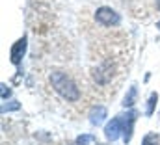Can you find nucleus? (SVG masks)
Returning <instances> with one entry per match:
<instances>
[{"label": "nucleus", "mask_w": 160, "mask_h": 145, "mask_svg": "<svg viewBox=\"0 0 160 145\" xmlns=\"http://www.w3.org/2000/svg\"><path fill=\"white\" fill-rule=\"evenodd\" d=\"M0 88H2V101H6L8 97H11V89H9V88H8L6 84H2Z\"/></svg>", "instance_id": "obj_12"}, {"label": "nucleus", "mask_w": 160, "mask_h": 145, "mask_svg": "<svg viewBox=\"0 0 160 145\" xmlns=\"http://www.w3.org/2000/svg\"><path fill=\"white\" fill-rule=\"evenodd\" d=\"M138 119V112L136 110H128L127 115H123V121H125V132H123V142L125 143H130L132 140V134H134V123Z\"/></svg>", "instance_id": "obj_5"}, {"label": "nucleus", "mask_w": 160, "mask_h": 145, "mask_svg": "<svg viewBox=\"0 0 160 145\" xmlns=\"http://www.w3.org/2000/svg\"><path fill=\"white\" fill-rule=\"evenodd\" d=\"M89 142H95V138L91 134H82V136L77 138V145H88Z\"/></svg>", "instance_id": "obj_11"}, {"label": "nucleus", "mask_w": 160, "mask_h": 145, "mask_svg": "<svg viewBox=\"0 0 160 145\" xmlns=\"http://www.w3.org/2000/svg\"><path fill=\"white\" fill-rule=\"evenodd\" d=\"M21 108V104L17 102V101H9V104H2V113H6V112H15V110Z\"/></svg>", "instance_id": "obj_10"}, {"label": "nucleus", "mask_w": 160, "mask_h": 145, "mask_svg": "<svg viewBox=\"0 0 160 145\" xmlns=\"http://www.w3.org/2000/svg\"><path fill=\"white\" fill-rule=\"evenodd\" d=\"M136 99H138V86L136 84H132L130 88H128V91L125 93V97H123V106L125 108H132L134 104H136Z\"/></svg>", "instance_id": "obj_7"}, {"label": "nucleus", "mask_w": 160, "mask_h": 145, "mask_svg": "<svg viewBox=\"0 0 160 145\" xmlns=\"http://www.w3.org/2000/svg\"><path fill=\"white\" fill-rule=\"evenodd\" d=\"M142 145H160V140H158V136H157L155 132H149V134L143 136Z\"/></svg>", "instance_id": "obj_9"}, {"label": "nucleus", "mask_w": 160, "mask_h": 145, "mask_svg": "<svg viewBox=\"0 0 160 145\" xmlns=\"http://www.w3.org/2000/svg\"><path fill=\"white\" fill-rule=\"evenodd\" d=\"M157 102H158V93H155V91H153V93L149 95V99H147V108H145V115H147V117H151V115H153Z\"/></svg>", "instance_id": "obj_8"}, {"label": "nucleus", "mask_w": 160, "mask_h": 145, "mask_svg": "<svg viewBox=\"0 0 160 145\" xmlns=\"http://www.w3.org/2000/svg\"><path fill=\"white\" fill-rule=\"evenodd\" d=\"M106 117H108V110L104 108V106H93L91 112H89V123H91L93 127L102 125Z\"/></svg>", "instance_id": "obj_6"}, {"label": "nucleus", "mask_w": 160, "mask_h": 145, "mask_svg": "<svg viewBox=\"0 0 160 145\" xmlns=\"http://www.w3.org/2000/svg\"><path fill=\"white\" fill-rule=\"evenodd\" d=\"M26 48H28V37L26 36H22L21 39H17V41L13 43L11 52H9V60H11L13 65H19V63L22 62V58H24V54H26Z\"/></svg>", "instance_id": "obj_4"}, {"label": "nucleus", "mask_w": 160, "mask_h": 145, "mask_svg": "<svg viewBox=\"0 0 160 145\" xmlns=\"http://www.w3.org/2000/svg\"><path fill=\"white\" fill-rule=\"evenodd\" d=\"M97 145H104V143H97Z\"/></svg>", "instance_id": "obj_15"}, {"label": "nucleus", "mask_w": 160, "mask_h": 145, "mask_svg": "<svg viewBox=\"0 0 160 145\" xmlns=\"http://www.w3.org/2000/svg\"><path fill=\"white\" fill-rule=\"evenodd\" d=\"M95 21L102 26H118L121 22V15L116 9H112L108 6H102L95 11Z\"/></svg>", "instance_id": "obj_2"}, {"label": "nucleus", "mask_w": 160, "mask_h": 145, "mask_svg": "<svg viewBox=\"0 0 160 145\" xmlns=\"http://www.w3.org/2000/svg\"><path fill=\"white\" fill-rule=\"evenodd\" d=\"M123 132H125V121H123V115H116L112 117L110 123H106L104 127V136L108 142H116L123 138Z\"/></svg>", "instance_id": "obj_3"}, {"label": "nucleus", "mask_w": 160, "mask_h": 145, "mask_svg": "<svg viewBox=\"0 0 160 145\" xmlns=\"http://www.w3.org/2000/svg\"><path fill=\"white\" fill-rule=\"evenodd\" d=\"M157 8H158V11H160V0H157Z\"/></svg>", "instance_id": "obj_13"}, {"label": "nucleus", "mask_w": 160, "mask_h": 145, "mask_svg": "<svg viewBox=\"0 0 160 145\" xmlns=\"http://www.w3.org/2000/svg\"><path fill=\"white\" fill-rule=\"evenodd\" d=\"M50 84L56 89V93H60L65 101L69 102H77L80 99V89L75 84V80L71 76H67L62 71H52L50 72Z\"/></svg>", "instance_id": "obj_1"}, {"label": "nucleus", "mask_w": 160, "mask_h": 145, "mask_svg": "<svg viewBox=\"0 0 160 145\" xmlns=\"http://www.w3.org/2000/svg\"><path fill=\"white\" fill-rule=\"evenodd\" d=\"M157 28H160V22H157Z\"/></svg>", "instance_id": "obj_14"}]
</instances>
